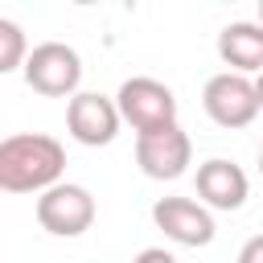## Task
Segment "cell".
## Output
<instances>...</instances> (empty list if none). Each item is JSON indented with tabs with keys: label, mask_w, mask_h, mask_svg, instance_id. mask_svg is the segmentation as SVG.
<instances>
[{
	"label": "cell",
	"mask_w": 263,
	"mask_h": 263,
	"mask_svg": "<svg viewBox=\"0 0 263 263\" xmlns=\"http://www.w3.org/2000/svg\"><path fill=\"white\" fill-rule=\"evenodd\" d=\"M66 148L45 132H16L0 140V189L4 193H45L62 185Z\"/></svg>",
	"instance_id": "obj_1"
},
{
	"label": "cell",
	"mask_w": 263,
	"mask_h": 263,
	"mask_svg": "<svg viewBox=\"0 0 263 263\" xmlns=\"http://www.w3.org/2000/svg\"><path fill=\"white\" fill-rule=\"evenodd\" d=\"M123 123H132L136 136H152L164 127H177V95L156 78H127L115 95Z\"/></svg>",
	"instance_id": "obj_2"
},
{
	"label": "cell",
	"mask_w": 263,
	"mask_h": 263,
	"mask_svg": "<svg viewBox=\"0 0 263 263\" xmlns=\"http://www.w3.org/2000/svg\"><path fill=\"white\" fill-rule=\"evenodd\" d=\"M21 74H25L29 90H37L45 99H74L78 82H82V58L66 41H41V45H33Z\"/></svg>",
	"instance_id": "obj_3"
},
{
	"label": "cell",
	"mask_w": 263,
	"mask_h": 263,
	"mask_svg": "<svg viewBox=\"0 0 263 263\" xmlns=\"http://www.w3.org/2000/svg\"><path fill=\"white\" fill-rule=\"evenodd\" d=\"M201 107L205 115L218 123V127H247L263 107H259V90L247 74H234V70H222L205 82L201 90Z\"/></svg>",
	"instance_id": "obj_4"
},
{
	"label": "cell",
	"mask_w": 263,
	"mask_h": 263,
	"mask_svg": "<svg viewBox=\"0 0 263 263\" xmlns=\"http://www.w3.org/2000/svg\"><path fill=\"white\" fill-rule=\"evenodd\" d=\"M37 222H41V230H49V234H58V238H78V234H86L90 222H95V197H90V189L70 185V181L45 189V193L37 197Z\"/></svg>",
	"instance_id": "obj_5"
},
{
	"label": "cell",
	"mask_w": 263,
	"mask_h": 263,
	"mask_svg": "<svg viewBox=\"0 0 263 263\" xmlns=\"http://www.w3.org/2000/svg\"><path fill=\"white\" fill-rule=\"evenodd\" d=\"M119 123H123L119 103L107 99V95H99V90H78V95L66 103V127H70V136H74L78 144H86V148L111 144V140L119 136Z\"/></svg>",
	"instance_id": "obj_6"
},
{
	"label": "cell",
	"mask_w": 263,
	"mask_h": 263,
	"mask_svg": "<svg viewBox=\"0 0 263 263\" xmlns=\"http://www.w3.org/2000/svg\"><path fill=\"white\" fill-rule=\"evenodd\" d=\"M189 160H193V140L181 132V123L152 136H136V164L152 181H177L189 168Z\"/></svg>",
	"instance_id": "obj_7"
},
{
	"label": "cell",
	"mask_w": 263,
	"mask_h": 263,
	"mask_svg": "<svg viewBox=\"0 0 263 263\" xmlns=\"http://www.w3.org/2000/svg\"><path fill=\"white\" fill-rule=\"evenodd\" d=\"M152 222H156V230H164V238H173L181 247L214 242V214L193 197H160L152 205Z\"/></svg>",
	"instance_id": "obj_8"
},
{
	"label": "cell",
	"mask_w": 263,
	"mask_h": 263,
	"mask_svg": "<svg viewBox=\"0 0 263 263\" xmlns=\"http://www.w3.org/2000/svg\"><path fill=\"white\" fill-rule=\"evenodd\" d=\"M247 173L226 160V156H214L205 164H197V197L205 210H238L247 201Z\"/></svg>",
	"instance_id": "obj_9"
},
{
	"label": "cell",
	"mask_w": 263,
	"mask_h": 263,
	"mask_svg": "<svg viewBox=\"0 0 263 263\" xmlns=\"http://www.w3.org/2000/svg\"><path fill=\"white\" fill-rule=\"evenodd\" d=\"M218 58L234 74H263V25L234 21L218 33Z\"/></svg>",
	"instance_id": "obj_10"
},
{
	"label": "cell",
	"mask_w": 263,
	"mask_h": 263,
	"mask_svg": "<svg viewBox=\"0 0 263 263\" xmlns=\"http://www.w3.org/2000/svg\"><path fill=\"white\" fill-rule=\"evenodd\" d=\"M29 53H33V49L25 45V33H21V25H16V21H8V16H0V74L25 70Z\"/></svg>",
	"instance_id": "obj_11"
},
{
	"label": "cell",
	"mask_w": 263,
	"mask_h": 263,
	"mask_svg": "<svg viewBox=\"0 0 263 263\" xmlns=\"http://www.w3.org/2000/svg\"><path fill=\"white\" fill-rule=\"evenodd\" d=\"M238 263H263V234H255V238H247V242H242Z\"/></svg>",
	"instance_id": "obj_12"
},
{
	"label": "cell",
	"mask_w": 263,
	"mask_h": 263,
	"mask_svg": "<svg viewBox=\"0 0 263 263\" xmlns=\"http://www.w3.org/2000/svg\"><path fill=\"white\" fill-rule=\"evenodd\" d=\"M132 263H177V259H173L164 247H144V251H140Z\"/></svg>",
	"instance_id": "obj_13"
},
{
	"label": "cell",
	"mask_w": 263,
	"mask_h": 263,
	"mask_svg": "<svg viewBox=\"0 0 263 263\" xmlns=\"http://www.w3.org/2000/svg\"><path fill=\"white\" fill-rule=\"evenodd\" d=\"M255 90H259V107H263V74L255 78Z\"/></svg>",
	"instance_id": "obj_14"
},
{
	"label": "cell",
	"mask_w": 263,
	"mask_h": 263,
	"mask_svg": "<svg viewBox=\"0 0 263 263\" xmlns=\"http://www.w3.org/2000/svg\"><path fill=\"white\" fill-rule=\"evenodd\" d=\"M259 25H263V0H259Z\"/></svg>",
	"instance_id": "obj_15"
},
{
	"label": "cell",
	"mask_w": 263,
	"mask_h": 263,
	"mask_svg": "<svg viewBox=\"0 0 263 263\" xmlns=\"http://www.w3.org/2000/svg\"><path fill=\"white\" fill-rule=\"evenodd\" d=\"M259 173H263V148H259Z\"/></svg>",
	"instance_id": "obj_16"
}]
</instances>
